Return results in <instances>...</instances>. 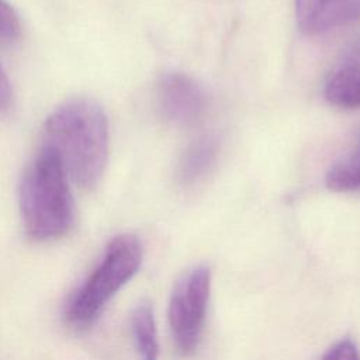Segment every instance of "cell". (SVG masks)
Here are the masks:
<instances>
[{
    "instance_id": "11",
    "label": "cell",
    "mask_w": 360,
    "mask_h": 360,
    "mask_svg": "<svg viewBox=\"0 0 360 360\" xmlns=\"http://www.w3.org/2000/svg\"><path fill=\"white\" fill-rule=\"evenodd\" d=\"M21 34V21L14 7L0 0V41H14Z\"/></svg>"
},
{
    "instance_id": "3",
    "label": "cell",
    "mask_w": 360,
    "mask_h": 360,
    "mask_svg": "<svg viewBox=\"0 0 360 360\" xmlns=\"http://www.w3.org/2000/svg\"><path fill=\"white\" fill-rule=\"evenodd\" d=\"M142 262V245L135 235L122 233L107 245L103 259L72 297L68 322L75 328L90 325L111 297L138 271Z\"/></svg>"
},
{
    "instance_id": "13",
    "label": "cell",
    "mask_w": 360,
    "mask_h": 360,
    "mask_svg": "<svg viewBox=\"0 0 360 360\" xmlns=\"http://www.w3.org/2000/svg\"><path fill=\"white\" fill-rule=\"evenodd\" d=\"M13 98V90H11V83L8 80V76L6 70L3 69L0 63V111L8 108L10 103Z\"/></svg>"
},
{
    "instance_id": "9",
    "label": "cell",
    "mask_w": 360,
    "mask_h": 360,
    "mask_svg": "<svg viewBox=\"0 0 360 360\" xmlns=\"http://www.w3.org/2000/svg\"><path fill=\"white\" fill-rule=\"evenodd\" d=\"M131 332L139 360H158L159 343L153 311L149 304H139L131 315Z\"/></svg>"
},
{
    "instance_id": "10",
    "label": "cell",
    "mask_w": 360,
    "mask_h": 360,
    "mask_svg": "<svg viewBox=\"0 0 360 360\" xmlns=\"http://www.w3.org/2000/svg\"><path fill=\"white\" fill-rule=\"evenodd\" d=\"M329 190L338 193L360 190V139L354 152L335 162L325 176Z\"/></svg>"
},
{
    "instance_id": "4",
    "label": "cell",
    "mask_w": 360,
    "mask_h": 360,
    "mask_svg": "<svg viewBox=\"0 0 360 360\" xmlns=\"http://www.w3.org/2000/svg\"><path fill=\"white\" fill-rule=\"evenodd\" d=\"M211 274L204 266L186 273L176 284L169 302V323L177 350L188 356L200 342L210 297Z\"/></svg>"
},
{
    "instance_id": "2",
    "label": "cell",
    "mask_w": 360,
    "mask_h": 360,
    "mask_svg": "<svg viewBox=\"0 0 360 360\" xmlns=\"http://www.w3.org/2000/svg\"><path fill=\"white\" fill-rule=\"evenodd\" d=\"M68 174L46 148L27 165L18 186V204L27 235L53 240L69 232L75 222V201Z\"/></svg>"
},
{
    "instance_id": "6",
    "label": "cell",
    "mask_w": 360,
    "mask_h": 360,
    "mask_svg": "<svg viewBox=\"0 0 360 360\" xmlns=\"http://www.w3.org/2000/svg\"><path fill=\"white\" fill-rule=\"evenodd\" d=\"M297 24L308 35L360 21V0H295Z\"/></svg>"
},
{
    "instance_id": "1",
    "label": "cell",
    "mask_w": 360,
    "mask_h": 360,
    "mask_svg": "<svg viewBox=\"0 0 360 360\" xmlns=\"http://www.w3.org/2000/svg\"><path fill=\"white\" fill-rule=\"evenodd\" d=\"M49 149L77 186L90 188L101 179L108 160L110 129L103 107L91 98H72L58 105L42 129Z\"/></svg>"
},
{
    "instance_id": "5",
    "label": "cell",
    "mask_w": 360,
    "mask_h": 360,
    "mask_svg": "<svg viewBox=\"0 0 360 360\" xmlns=\"http://www.w3.org/2000/svg\"><path fill=\"white\" fill-rule=\"evenodd\" d=\"M156 107L167 122L191 127L205 115L208 98L195 79L181 72H170L158 82Z\"/></svg>"
},
{
    "instance_id": "12",
    "label": "cell",
    "mask_w": 360,
    "mask_h": 360,
    "mask_svg": "<svg viewBox=\"0 0 360 360\" xmlns=\"http://www.w3.org/2000/svg\"><path fill=\"white\" fill-rule=\"evenodd\" d=\"M321 360H360V353L350 339L335 343Z\"/></svg>"
},
{
    "instance_id": "7",
    "label": "cell",
    "mask_w": 360,
    "mask_h": 360,
    "mask_svg": "<svg viewBox=\"0 0 360 360\" xmlns=\"http://www.w3.org/2000/svg\"><path fill=\"white\" fill-rule=\"evenodd\" d=\"M325 98L340 108L360 107V37L342 52L326 76Z\"/></svg>"
},
{
    "instance_id": "8",
    "label": "cell",
    "mask_w": 360,
    "mask_h": 360,
    "mask_svg": "<svg viewBox=\"0 0 360 360\" xmlns=\"http://www.w3.org/2000/svg\"><path fill=\"white\" fill-rule=\"evenodd\" d=\"M219 153V143L214 135H202L184 150L179 165V179L183 184H193L204 179L214 167Z\"/></svg>"
}]
</instances>
